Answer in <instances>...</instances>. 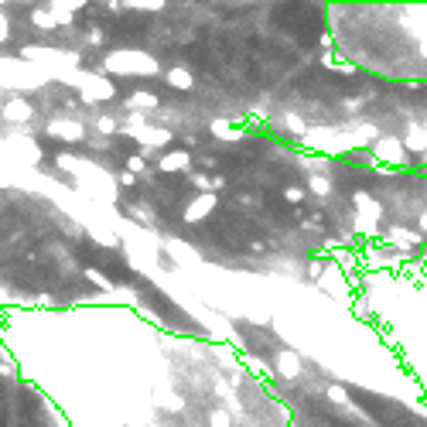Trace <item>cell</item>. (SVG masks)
Wrapping results in <instances>:
<instances>
[{
	"mask_svg": "<svg viewBox=\"0 0 427 427\" xmlns=\"http://www.w3.org/2000/svg\"><path fill=\"white\" fill-rule=\"evenodd\" d=\"M165 79H168L171 89H185V92L195 85V76H191L185 65H174V69H168V72H165Z\"/></svg>",
	"mask_w": 427,
	"mask_h": 427,
	"instance_id": "cell-11",
	"label": "cell"
},
{
	"mask_svg": "<svg viewBox=\"0 0 427 427\" xmlns=\"http://www.w3.org/2000/svg\"><path fill=\"white\" fill-rule=\"evenodd\" d=\"M85 280H92V284H96L99 291H106V294L113 291V284H110V277H103V273H99V270H92V267L85 270Z\"/></svg>",
	"mask_w": 427,
	"mask_h": 427,
	"instance_id": "cell-15",
	"label": "cell"
},
{
	"mask_svg": "<svg viewBox=\"0 0 427 427\" xmlns=\"http://www.w3.org/2000/svg\"><path fill=\"white\" fill-rule=\"evenodd\" d=\"M209 424L212 427H233V417H229V410H212Z\"/></svg>",
	"mask_w": 427,
	"mask_h": 427,
	"instance_id": "cell-16",
	"label": "cell"
},
{
	"mask_svg": "<svg viewBox=\"0 0 427 427\" xmlns=\"http://www.w3.org/2000/svg\"><path fill=\"white\" fill-rule=\"evenodd\" d=\"M212 134H216L219 140H240V137H243V130L233 127V120H212Z\"/></svg>",
	"mask_w": 427,
	"mask_h": 427,
	"instance_id": "cell-13",
	"label": "cell"
},
{
	"mask_svg": "<svg viewBox=\"0 0 427 427\" xmlns=\"http://www.w3.org/2000/svg\"><path fill=\"white\" fill-rule=\"evenodd\" d=\"M48 10L59 17V24H72L76 21V10H83V3L79 0H65V3L55 0V3H48Z\"/></svg>",
	"mask_w": 427,
	"mask_h": 427,
	"instance_id": "cell-10",
	"label": "cell"
},
{
	"mask_svg": "<svg viewBox=\"0 0 427 427\" xmlns=\"http://www.w3.org/2000/svg\"><path fill=\"white\" fill-rule=\"evenodd\" d=\"M188 168H191V154L188 151H168L158 161V171H165V174H178V171H188Z\"/></svg>",
	"mask_w": 427,
	"mask_h": 427,
	"instance_id": "cell-8",
	"label": "cell"
},
{
	"mask_svg": "<svg viewBox=\"0 0 427 427\" xmlns=\"http://www.w3.org/2000/svg\"><path fill=\"white\" fill-rule=\"evenodd\" d=\"M0 116H3L7 123H28V120L34 116V106H31V103H28L24 96H10V99L3 103Z\"/></svg>",
	"mask_w": 427,
	"mask_h": 427,
	"instance_id": "cell-5",
	"label": "cell"
},
{
	"mask_svg": "<svg viewBox=\"0 0 427 427\" xmlns=\"http://www.w3.org/2000/svg\"><path fill=\"white\" fill-rule=\"evenodd\" d=\"M96 127H99L103 134H120V127H116V120H113V116H99V120H96Z\"/></svg>",
	"mask_w": 427,
	"mask_h": 427,
	"instance_id": "cell-18",
	"label": "cell"
},
{
	"mask_svg": "<svg viewBox=\"0 0 427 427\" xmlns=\"http://www.w3.org/2000/svg\"><path fill=\"white\" fill-rule=\"evenodd\" d=\"M158 106H161V96H154V92H147V89L127 96V110H130V113H147V110H158Z\"/></svg>",
	"mask_w": 427,
	"mask_h": 427,
	"instance_id": "cell-9",
	"label": "cell"
},
{
	"mask_svg": "<svg viewBox=\"0 0 427 427\" xmlns=\"http://www.w3.org/2000/svg\"><path fill=\"white\" fill-rule=\"evenodd\" d=\"M52 79H62V83L76 85L85 103H110V99L116 96V85L110 83L103 72H83V69H72V72H52Z\"/></svg>",
	"mask_w": 427,
	"mask_h": 427,
	"instance_id": "cell-2",
	"label": "cell"
},
{
	"mask_svg": "<svg viewBox=\"0 0 427 427\" xmlns=\"http://www.w3.org/2000/svg\"><path fill=\"white\" fill-rule=\"evenodd\" d=\"M99 72H103V76H158L161 65H158V59L147 55V52L120 48V52H110V55L99 62Z\"/></svg>",
	"mask_w": 427,
	"mask_h": 427,
	"instance_id": "cell-1",
	"label": "cell"
},
{
	"mask_svg": "<svg viewBox=\"0 0 427 427\" xmlns=\"http://www.w3.org/2000/svg\"><path fill=\"white\" fill-rule=\"evenodd\" d=\"M116 181H120V185H134V181H137V178H134V174H130V171H123V174H116Z\"/></svg>",
	"mask_w": 427,
	"mask_h": 427,
	"instance_id": "cell-20",
	"label": "cell"
},
{
	"mask_svg": "<svg viewBox=\"0 0 427 427\" xmlns=\"http://www.w3.org/2000/svg\"><path fill=\"white\" fill-rule=\"evenodd\" d=\"M7 34H10V21H7V14H3V7H0V45L7 41Z\"/></svg>",
	"mask_w": 427,
	"mask_h": 427,
	"instance_id": "cell-19",
	"label": "cell"
},
{
	"mask_svg": "<svg viewBox=\"0 0 427 427\" xmlns=\"http://www.w3.org/2000/svg\"><path fill=\"white\" fill-rule=\"evenodd\" d=\"M127 171H130V174H144V171H147V161H144L140 154H134V158H127Z\"/></svg>",
	"mask_w": 427,
	"mask_h": 427,
	"instance_id": "cell-17",
	"label": "cell"
},
{
	"mask_svg": "<svg viewBox=\"0 0 427 427\" xmlns=\"http://www.w3.org/2000/svg\"><path fill=\"white\" fill-rule=\"evenodd\" d=\"M127 10H165V0H127Z\"/></svg>",
	"mask_w": 427,
	"mask_h": 427,
	"instance_id": "cell-14",
	"label": "cell"
},
{
	"mask_svg": "<svg viewBox=\"0 0 427 427\" xmlns=\"http://www.w3.org/2000/svg\"><path fill=\"white\" fill-rule=\"evenodd\" d=\"M31 24H34V28H41V31L62 28V24H59V17H55V14L48 10V3H45V7H34V10H31Z\"/></svg>",
	"mask_w": 427,
	"mask_h": 427,
	"instance_id": "cell-12",
	"label": "cell"
},
{
	"mask_svg": "<svg viewBox=\"0 0 427 427\" xmlns=\"http://www.w3.org/2000/svg\"><path fill=\"white\" fill-rule=\"evenodd\" d=\"M45 134L48 137H59V140H69V144H79L85 140V127L79 120H69V116H55L45 123Z\"/></svg>",
	"mask_w": 427,
	"mask_h": 427,
	"instance_id": "cell-4",
	"label": "cell"
},
{
	"mask_svg": "<svg viewBox=\"0 0 427 427\" xmlns=\"http://www.w3.org/2000/svg\"><path fill=\"white\" fill-rule=\"evenodd\" d=\"M120 134H127V137L140 140V147H147V151H158V147L171 144V130H168V127H151V123H144V120H140V113H134L127 123H120Z\"/></svg>",
	"mask_w": 427,
	"mask_h": 427,
	"instance_id": "cell-3",
	"label": "cell"
},
{
	"mask_svg": "<svg viewBox=\"0 0 427 427\" xmlns=\"http://www.w3.org/2000/svg\"><path fill=\"white\" fill-rule=\"evenodd\" d=\"M7 147H14V158L17 161H28V165H38L41 161V151H38V144L34 140H28V137H10V140H3Z\"/></svg>",
	"mask_w": 427,
	"mask_h": 427,
	"instance_id": "cell-7",
	"label": "cell"
},
{
	"mask_svg": "<svg viewBox=\"0 0 427 427\" xmlns=\"http://www.w3.org/2000/svg\"><path fill=\"white\" fill-rule=\"evenodd\" d=\"M216 205H219V198L216 195H195L188 205H185V222H202L205 216H212L216 212Z\"/></svg>",
	"mask_w": 427,
	"mask_h": 427,
	"instance_id": "cell-6",
	"label": "cell"
}]
</instances>
